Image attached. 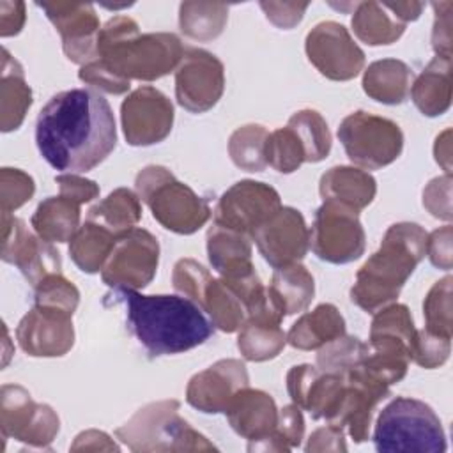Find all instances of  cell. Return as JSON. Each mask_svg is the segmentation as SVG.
Masks as SVG:
<instances>
[{"instance_id":"1","label":"cell","mask_w":453,"mask_h":453,"mask_svg":"<svg viewBox=\"0 0 453 453\" xmlns=\"http://www.w3.org/2000/svg\"><path fill=\"white\" fill-rule=\"evenodd\" d=\"M39 154L58 172H88L117 145L111 106L96 90L71 88L55 94L35 120Z\"/></svg>"},{"instance_id":"2","label":"cell","mask_w":453,"mask_h":453,"mask_svg":"<svg viewBox=\"0 0 453 453\" xmlns=\"http://www.w3.org/2000/svg\"><path fill=\"white\" fill-rule=\"evenodd\" d=\"M126 304L127 327L150 356L180 354L205 343L214 326L203 310L184 296H143L115 290Z\"/></svg>"},{"instance_id":"3","label":"cell","mask_w":453,"mask_h":453,"mask_svg":"<svg viewBox=\"0 0 453 453\" xmlns=\"http://www.w3.org/2000/svg\"><path fill=\"white\" fill-rule=\"evenodd\" d=\"M186 48L170 32L140 34L138 23L129 16L110 18L97 34V60L115 76L154 81L175 71Z\"/></svg>"},{"instance_id":"4","label":"cell","mask_w":453,"mask_h":453,"mask_svg":"<svg viewBox=\"0 0 453 453\" xmlns=\"http://www.w3.org/2000/svg\"><path fill=\"white\" fill-rule=\"evenodd\" d=\"M428 234L418 223L391 225L379 250L359 267L350 301L368 313L396 301L409 276L426 255Z\"/></svg>"},{"instance_id":"5","label":"cell","mask_w":453,"mask_h":453,"mask_svg":"<svg viewBox=\"0 0 453 453\" xmlns=\"http://www.w3.org/2000/svg\"><path fill=\"white\" fill-rule=\"evenodd\" d=\"M138 198L149 205L154 219L166 230L189 235L200 230L212 211L205 198L159 165L145 166L134 179Z\"/></svg>"},{"instance_id":"6","label":"cell","mask_w":453,"mask_h":453,"mask_svg":"<svg viewBox=\"0 0 453 453\" xmlns=\"http://www.w3.org/2000/svg\"><path fill=\"white\" fill-rule=\"evenodd\" d=\"M131 451H212L216 446L179 416L177 400L152 402L115 430Z\"/></svg>"},{"instance_id":"7","label":"cell","mask_w":453,"mask_h":453,"mask_svg":"<svg viewBox=\"0 0 453 453\" xmlns=\"http://www.w3.org/2000/svg\"><path fill=\"white\" fill-rule=\"evenodd\" d=\"M372 439L377 451H446L439 416L425 402L409 396H396L380 411Z\"/></svg>"},{"instance_id":"8","label":"cell","mask_w":453,"mask_h":453,"mask_svg":"<svg viewBox=\"0 0 453 453\" xmlns=\"http://www.w3.org/2000/svg\"><path fill=\"white\" fill-rule=\"evenodd\" d=\"M338 140L361 170L388 166L403 149V133L396 122L363 110L352 111L340 122Z\"/></svg>"},{"instance_id":"9","label":"cell","mask_w":453,"mask_h":453,"mask_svg":"<svg viewBox=\"0 0 453 453\" xmlns=\"http://www.w3.org/2000/svg\"><path fill=\"white\" fill-rule=\"evenodd\" d=\"M365 246L366 235L357 211L324 200L315 212L310 230L311 251L324 262L349 264L365 253Z\"/></svg>"},{"instance_id":"10","label":"cell","mask_w":453,"mask_h":453,"mask_svg":"<svg viewBox=\"0 0 453 453\" xmlns=\"http://www.w3.org/2000/svg\"><path fill=\"white\" fill-rule=\"evenodd\" d=\"M0 430L4 439L11 437L30 448L46 449L60 430V419L50 405L34 402L23 386L4 384L0 389Z\"/></svg>"},{"instance_id":"11","label":"cell","mask_w":453,"mask_h":453,"mask_svg":"<svg viewBox=\"0 0 453 453\" xmlns=\"http://www.w3.org/2000/svg\"><path fill=\"white\" fill-rule=\"evenodd\" d=\"M159 264V242L145 228H131L117 235L106 258L101 278L113 290L145 288L156 276Z\"/></svg>"},{"instance_id":"12","label":"cell","mask_w":453,"mask_h":453,"mask_svg":"<svg viewBox=\"0 0 453 453\" xmlns=\"http://www.w3.org/2000/svg\"><path fill=\"white\" fill-rule=\"evenodd\" d=\"M280 207L281 198L273 186L244 179L232 184L219 196L212 211V223L251 239V234Z\"/></svg>"},{"instance_id":"13","label":"cell","mask_w":453,"mask_h":453,"mask_svg":"<svg viewBox=\"0 0 453 453\" xmlns=\"http://www.w3.org/2000/svg\"><path fill=\"white\" fill-rule=\"evenodd\" d=\"M0 255L4 262L16 265L32 287L50 274L62 273V258L53 244L30 232L25 221L11 212H2Z\"/></svg>"},{"instance_id":"14","label":"cell","mask_w":453,"mask_h":453,"mask_svg":"<svg viewBox=\"0 0 453 453\" xmlns=\"http://www.w3.org/2000/svg\"><path fill=\"white\" fill-rule=\"evenodd\" d=\"M304 50L315 69L334 81H349L365 67L363 50L336 21L317 23L306 35Z\"/></svg>"},{"instance_id":"15","label":"cell","mask_w":453,"mask_h":453,"mask_svg":"<svg viewBox=\"0 0 453 453\" xmlns=\"http://www.w3.org/2000/svg\"><path fill=\"white\" fill-rule=\"evenodd\" d=\"M225 90V67L207 50L188 48L175 69V99L191 111L203 113L216 106Z\"/></svg>"},{"instance_id":"16","label":"cell","mask_w":453,"mask_h":453,"mask_svg":"<svg viewBox=\"0 0 453 453\" xmlns=\"http://www.w3.org/2000/svg\"><path fill=\"white\" fill-rule=\"evenodd\" d=\"M122 133L129 145L149 147L163 142L173 126L172 101L154 87H138L120 104Z\"/></svg>"},{"instance_id":"17","label":"cell","mask_w":453,"mask_h":453,"mask_svg":"<svg viewBox=\"0 0 453 453\" xmlns=\"http://www.w3.org/2000/svg\"><path fill=\"white\" fill-rule=\"evenodd\" d=\"M251 241L264 260L278 269L304 258L310 248V230L297 209L281 205L251 234Z\"/></svg>"},{"instance_id":"18","label":"cell","mask_w":453,"mask_h":453,"mask_svg":"<svg viewBox=\"0 0 453 453\" xmlns=\"http://www.w3.org/2000/svg\"><path fill=\"white\" fill-rule=\"evenodd\" d=\"M46 12L62 37L65 57L80 65L97 58L99 18L92 4L78 2H42L37 4Z\"/></svg>"},{"instance_id":"19","label":"cell","mask_w":453,"mask_h":453,"mask_svg":"<svg viewBox=\"0 0 453 453\" xmlns=\"http://www.w3.org/2000/svg\"><path fill=\"white\" fill-rule=\"evenodd\" d=\"M345 379L342 375L322 372L308 363L296 365L287 373V391L292 402L308 411L315 419L331 423L345 396Z\"/></svg>"},{"instance_id":"20","label":"cell","mask_w":453,"mask_h":453,"mask_svg":"<svg viewBox=\"0 0 453 453\" xmlns=\"http://www.w3.org/2000/svg\"><path fill=\"white\" fill-rule=\"evenodd\" d=\"M246 386H250L246 365L234 357L219 359L189 379L186 402L205 414L225 412L234 395Z\"/></svg>"},{"instance_id":"21","label":"cell","mask_w":453,"mask_h":453,"mask_svg":"<svg viewBox=\"0 0 453 453\" xmlns=\"http://www.w3.org/2000/svg\"><path fill=\"white\" fill-rule=\"evenodd\" d=\"M16 340L32 357H60L74 345L73 317L34 306L18 324Z\"/></svg>"},{"instance_id":"22","label":"cell","mask_w":453,"mask_h":453,"mask_svg":"<svg viewBox=\"0 0 453 453\" xmlns=\"http://www.w3.org/2000/svg\"><path fill=\"white\" fill-rule=\"evenodd\" d=\"M225 414L232 430L248 441L269 435L278 421V409L273 396L250 386L234 395Z\"/></svg>"},{"instance_id":"23","label":"cell","mask_w":453,"mask_h":453,"mask_svg":"<svg viewBox=\"0 0 453 453\" xmlns=\"http://www.w3.org/2000/svg\"><path fill=\"white\" fill-rule=\"evenodd\" d=\"M207 257L212 269L225 281L257 273L251 262L250 237L214 223L207 232Z\"/></svg>"},{"instance_id":"24","label":"cell","mask_w":453,"mask_h":453,"mask_svg":"<svg viewBox=\"0 0 453 453\" xmlns=\"http://www.w3.org/2000/svg\"><path fill=\"white\" fill-rule=\"evenodd\" d=\"M416 338L412 315L405 304L391 303L373 313L368 345L375 350L409 357Z\"/></svg>"},{"instance_id":"25","label":"cell","mask_w":453,"mask_h":453,"mask_svg":"<svg viewBox=\"0 0 453 453\" xmlns=\"http://www.w3.org/2000/svg\"><path fill=\"white\" fill-rule=\"evenodd\" d=\"M319 191L322 200L338 202L359 212L373 202L377 182L357 166H333L320 177Z\"/></svg>"},{"instance_id":"26","label":"cell","mask_w":453,"mask_h":453,"mask_svg":"<svg viewBox=\"0 0 453 453\" xmlns=\"http://www.w3.org/2000/svg\"><path fill=\"white\" fill-rule=\"evenodd\" d=\"M411 99L426 117H439L451 104V57L435 55L411 85Z\"/></svg>"},{"instance_id":"27","label":"cell","mask_w":453,"mask_h":453,"mask_svg":"<svg viewBox=\"0 0 453 453\" xmlns=\"http://www.w3.org/2000/svg\"><path fill=\"white\" fill-rule=\"evenodd\" d=\"M345 334V319L331 303H322L303 313L287 333V343L299 350H317Z\"/></svg>"},{"instance_id":"28","label":"cell","mask_w":453,"mask_h":453,"mask_svg":"<svg viewBox=\"0 0 453 453\" xmlns=\"http://www.w3.org/2000/svg\"><path fill=\"white\" fill-rule=\"evenodd\" d=\"M32 106V90L25 80L21 64L2 48V81H0V129L4 133L18 129L28 108Z\"/></svg>"},{"instance_id":"29","label":"cell","mask_w":453,"mask_h":453,"mask_svg":"<svg viewBox=\"0 0 453 453\" xmlns=\"http://www.w3.org/2000/svg\"><path fill=\"white\" fill-rule=\"evenodd\" d=\"M412 69L398 58H382L372 62L363 73L365 94L382 104H400L411 92Z\"/></svg>"},{"instance_id":"30","label":"cell","mask_w":453,"mask_h":453,"mask_svg":"<svg viewBox=\"0 0 453 453\" xmlns=\"http://www.w3.org/2000/svg\"><path fill=\"white\" fill-rule=\"evenodd\" d=\"M80 203L58 195L39 202L32 214L34 232L48 242H67L80 228Z\"/></svg>"},{"instance_id":"31","label":"cell","mask_w":453,"mask_h":453,"mask_svg":"<svg viewBox=\"0 0 453 453\" xmlns=\"http://www.w3.org/2000/svg\"><path fill=\"white\" fill-rule=\"evenodd\" d=\"M117 235L101 223L87 219L69 241V255L76 267L87 274L103 269L106 258L115 246Z\"/></svg>"},{"instance_id":"32","label":"cell","mask_w":453,"mask_h":453,"mask_svg":"<svg viewBox=\"0 0 453 453\" xmlns=\"http://www.w3.org/2000/svg\"><path fill=\"white\" fill-rule=\"evenodd\" d=\"M352 30L356 37L370 46L393 44L405 32V23L388 11L384 2H357L352 16Z\"/></svg>"},{"instance_id":"33","label":"cell","mask_w":453,"mask_h":453,"mask_svg":"<svg viewBox=\"0 0 453 453\" xmlns=\"http://www.w3.org/2000/svg\"><path fill=\"white\" fill-rule=\"evenodd\" d=\"M142 218V203L134 191L127 188L113 189L106 198L88 209L87 219L101 223L115 235L136 226Z\"/></svg>"},{"instance_id":"34","label":"cell","mask_w":453,"mask_h":453,"mask_svg":"<svg viewBox=\"0 0 453 453\" xmlns=\"http://www.w3.org/2000/svg\"><path fill=\"white\" fill-rule=\"evenodd\" d=\"M269 288L281 301L287 315L304 311L315 296L313 276L299 262L274 269Z\"/></svg>"},{"instance_id":"35","label":"cell","mask_w":453,"mask_h":453,"mask_svg":"<svg viewBox=\"0 0 453 453\" xmlns=\"http://www.w3.org/2000/svg\"><path fill=\"white\" fill-rule=\"evenodd\" d=\"M228 21V5L219 2H182L179 5V27L195 41H212L221 35Z\"/></svg>"},{"instance_id":"36","label":"cell","mask_w":453,"mask_h":453,"mask_svg":"<svg viewBox=\"0 0 453 453\" xmlns=\"http://www.w3.org/2000/svg\"><path fill=\"white\" fill-rule=\"evenodd\" d=\"M202 310L209 315L214 327L223 333H235L246 320L242 301L223 281L212 278L205 288Z\"/></svg>"},{"instance_id":"37","label":"cell","mask_w":453,"mask_h":453,"mask_svg":"<svg viewBox=\"0 0 453 453\" xmlns=\"http://www.w3.org/2000/svg\"><path fill=\"white\" fill-rule=\"evenodd\" d=\"M287 343V334L278 324L246 319L239 329L237 349L246 361L260 363L276 357Z\"/></svg>"},{"instance_id":"38","label":"cell","mask_w":453,"mask_h":453,"mask_svg":"<svg viewBox=\"0 0 453 453\" xmlns=\"http://www.w3.org/2000/svg\"><path fill=\"white\" fill-rule=\"evenodd\" d=\"M303 145L304 159L308 163H319L327 157L331 150V133L326 119L317 110H299L287 124Z\"/></svg>"},{"instance_id":"39","label":"cell","mask_w":453,"mask_h":453,"mask_svg":"<svg viewBox=\"0 0 453 453\" xmlns=\"http://www.w3.org/2000/svg\"><path fill=\"white\" fill-rule=\"evenodd\" d=\"M269 131L260 124H244L237 127L228 140V156L234 165L246 172H262L265 161V140Z\"/></svg>"},{"instance_id":"40","label":"cell","mask_w":453,"mask_h":453,"mask_svg":"<svg viewBox=\"0 0 453 453\" xmlns=\"http://www.w3.org/2000/svg\"><path fill=\"white\" fill-rule=\"evenodd\" d=\"M366 352L368 343L361 342L357 336L342 334L319 349L317 368L343 377L349 370L361 365Z\"/></svg>"},{"instance_id":"41","label":"cell","mask_w":453,"mask_h":453,"mask_svg":"<svg viewBox=\"0 0 453 453\" xmlns=\"http://www.w3.org/2000/svg\"><path fill=\"white\" fill-rule=\"evenodd\" d=\"M265 161L280 173H292L306 161L303 145L288 126L269 133L265 140Z\"/></svg>"},{"instance_id":"42","label":"cell","mask_w":453,"mask_h":453,"mask_svg":"<svg viewBox=\"0 0 453 453\" xmlns=\"http://www.w3.org/2000/svg\"><path fill=\"white\" fill-rule=\"evenodd\" d=\"M34 306L67 313L71 317L78 308L80 292L74 283L62 276V273L46 276L34 287Z\"/></svg>"},{"instance_id":"43","label":"cell","mask_w":453,"mask_h":453,"mask_svg":"<svg viewBox=\"0 0 453 453\" xmlns=\"http://www.w3.org/2000/svg\"><path fill=\"white\" fill-rule=\"evenodd\" d=\"M451 283H453V278L449 274L435 281L423 301V315L426 324L425 329L448 338H451V333H453Z\"/></svg>"},{"instance_id":"44","label":"cell","mask_w":453,"mask_h":453,"mask_svg":"<svg viewBox=\"0 0 453 453\" xmlns=\"http://www.w3.org/2000/svg\"><path fill=\"white\" fill-rule=\"evenodd\" d=\"M211 280H212V276L209 274V271L200 262H196L193 258L177 260V264L173 265V271H172L173 288L180 296L195 301L200 308H202L205 288Z\"/></svg>"},{"instance_id":"45","label":"cell","mask_w":453,"mask_h":453,"mask_svg":"<svg viewBox=\"0 0 453 453\" xmlns=\"http://www.w3.org/2000/svg\"><path fill=\"white\" fill-rule=\"evenodd\" d=\"M451 352V338L435 334L428 329H416V338L411 350V361L421 368L432 370L442 366Z\"/></svg>"},{"instance_id":"46","label":"cell","mask_w":453,"mask_h":453,"mask_svg":"<svg viewBox=\"0 0 453 453\" xmlns=\"http://www.w3.org/2000/svg\"><path fill=\"white\" fill-rule=\"evenodd\" d=\"M35 193L34 179L19 168L0 170V205L2 212H12L25 205Z\"/></svg>"},{"instance_id":"47","label":"cell","mask_w":453,"mask_h":453,"mask_svg":"<svg viewBox=\"0 0 453 453\" xmlns=\"http://www.w3.org/2000/svg\"><path fill=\"white\" fill-rule=\"evenodd\" d=\"M423 207L439 219L451 221V173L432 179L423 189Z\"/></svg>"},{"instance_id":"48","label":"cell","mask_w":453,"mask_h":453,"mask_svg":"<svg viewBox=\"0 0 453 453\" xmlns=\"http://www.w3.org/2000/svg\"><path fill=\"white\" fill-rule=\"evenodd\" d=\"M78 78L101 90V92H106V94H113V96H120V94H126L131 87L129 81L126 80H120L119 76H115L104 64H101L97 58L81 65L80 67V73H78Z\"/></svg>"},{"instance_id":"49","label":"cell","mask_w":453,"mask_h":453,"mask_svg":"<svg viewBox=\"0 0 453 453\" xmlns=\"http://www.w3.org/2000/svg\"><path fill=\"white\" fill-rule=\"evenodd\" d=\"M435 18H434V28H432V48L435 55L441 57H451V42H453V32H451V11L453 2H434L432 4Z\"/></svg>"},{"instance_id":"50","label":"cell","mask_w":453,"mask_h":453,"mask_svg":"<svg viewBox=\"0 0 453 453\" xmlns=\"http://www.w3.org/2000/svg\"><path fill=\"white\" fill-rule=\"evenodd\" d=\"M274 434L290 448H297L304 437V418L301 407L296 403L285 405L278 411V421L274 426Z\"/></svg>"},{"instance_id":"51","label":"cell","mask_w":453,"mask_h":453,"mask_svg":"<svg viewBox=\"0 0 453 453\" xmlns=\"http://www.w3.org/2000/svg\"><path fill=\"white\" fill-rule=\"evenodd\" d=\"M308 2H260V9L264 11L265 18L278 28H294L301 23Z\"/></svg>"},{"instance_id":"52","label":"cell","mask_w":453,"mask_h":453,"mask_svg":"<svg viewBox=\"0 0 453 453\" xmlns=\"http://www.w3.org/2000/svg\"><path fill=\"white\" fill-rule=\"evenodd\" d=\"M451 241H453V226L451 225H444L441 228H435L432 234H428L426 255L437 269H442V271L451 269V265H453Z\"/></svg>"},{"instance_id":"53","label":"cell","mask_w":453,"mask_h":453,"mask_svg":"<svg viewBox=\"0 0 453 453\" xmlns=\"http://www.w3.org/2000/svg\"><path fill=\"white\" fill-rule=\"evenodd\" d=\"M55 182L58 184V195H62L80 205L88 203L99 196V186L94 180L85 179L78 173L57 175Z\"/></svg>"},{"instance_id":"54","label":"cell","mask_w":453,"mask_h":453,"mask_svg":"<svg viewBox=\"0 0 453 453\" xmlns=\"http://www.w3.org/2000/svg\"><path fill=\"white\" fill-rule=\"evenodd\" d=\"M308 453H315V451H347V444H345V434L342 428L333 426V425H326L317 428L306 442L304 448Z\"/></svg>"},{"instance_id":"55","label":"cell","mask_w":453,"mask_h":453,"mask_svg":"<svg viewBox=\"0 0 453 453\" xmlns=\"http://www.w3.org/2000/svg\"><path fill=\"white\" fill-rule=\"evenodd\" d=\"M25 25V4L0 0V35H18Z\"/></svg>"},{"instance_id":"56","label":"cell","mask_w":453,"mask_h":453,"mask_svg":"<svg viewBox=\"0 0 453 453\" xmlns=\"http://www.w3.org/2000/svg\"><path fill=\"white\" fill-rule=\"evenodd\" d=\"M120 448L101 430H85L74 437L71 451H119Z\"/></svg>"},{"instance_id":"57","label":"cell","mask_w":453,"mask_h":453,"mask_svg":"<svg viewBox=\"0 0 453 453\" xmlns=\"http://www.w3.org/2000/svg\"><path fill=\"white\" fill-rule=\"evenodd\" d=\"M384 5L388 7L389 12H393L396 19H400L405 25L409 21L418 19L425 9L423 2H384Z\"/></svg>"},{"instance_id":"58","label":"cell","mask_w":453,"mask_h":453,"mask_svg":"<svg viewBox=\"0 0 453 453\" xmlns=\"http://www.w3.org/2000/svg\"><path fill=\"white\" fill-rule=\"evenodd\" d=\"M434 156H435V161L442 166V170L446 173H451V129H444L435 138Z\"/></svg>"}]
</instances>
